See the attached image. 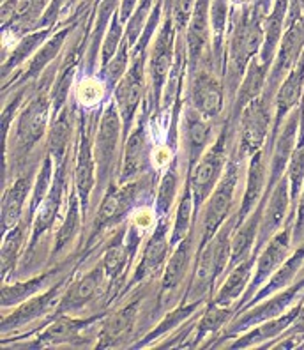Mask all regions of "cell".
<instances>
[{
  "label": "cell",
  "instance_id": "ab89813d",
  "mask_svg": "<svg viewBox=\"0 0 304 350\" xmlns=\"http://www.w3.org/2000/svg\"><path fill=\"white\" fill-rule=\"evenodd\" d=\"M288 5H290V0H275V4H273L266 20H264V44H262L258 59L269 68L273 66L276 51H278L279 43H281L283 32H285V27H287Z\"/></svg>",
  "mask_w": 304,
  "mask_h": 350
},
{
  "label": "cell",
  "instance_id": "7402d4cb",
  "mask_svg": "<svg viewBox=\"0 0 304 350\" xmlns=\"http://www.w3.org/2000/svg\"><path fill=\"white\" fill-rule=\"evenodd\" d=\"M85 214H83L82 200L78 197V191L71 184L68 193V200H66L64 213L60 216L59 228L53 234L52 250H50V258H48V265H55L59 262L66 260L68 256H71V250L73 244L82 237L83 223H85ZM46 265V267H48Z\"/></svg>",
  "mask_w": 304,
  "mask_h": 350
},
{
  "label": "cell",
  "instance_id": "44dd1931",
  "mask_svg": "<svg viewBox=\"0 0 304 350\" xmlns=\"http://www.w3.org/2000/svg\"><path fill=\"white\" fill-rule=\"evenodd\" d=\"M210 4H212V0H197V8H195L193 16L189 20V25L184 32L186 53H188V77L193 75L202 66H212L215 68V62H212Z\"/></svg>",
  "mask_w": 304,
  "mask_h": 350
},
{
  "label": "cell",
  "instance_id": "ee69618b",
  "mask_svg": "<svg viewBox=\"0 0 304 350\" xmlns=\"http://www.w3.org/2000/svg\"><path fill=\"white\" fill-rule=\"evenodd\" d=\"M126 36V23L120 20L119 13L113 16V20L108 25L107 34L103 38V44H101V66L99 68H103L105 64H108L113 55L117 53V50L120 48L122 41H124Z\"/></svg>",
  "mask_w": 304,
  "mask_h": 350
},
{
  "label": "cell",
  "instance_id": "2e32d148",
  "mask_svg": "<svg viewBox=\"0 0 304 350\" xmlns=\"http://www.w3.org/2000/svg\"><path fill=\"white\" fill-rule=\"evenodd\" d=\"M147 59H149V50L133 51L128 73L120 78L111 94V99L115 101L117 110L122 119V126H124V140L137 122L138 113L147 99V90H149Z\"/></svg>",
  "mask_w": 304,
  "mask_h": 350
},
{
  "label": "cell",
  "instance_id": "74e56055",
  "mask_svg": "<svg viewBox=\"0 0 304 350\" xmlns=\"http://www.w3.org/2000/svg\"><path fill=\"white\" fill-rule=\"evenodd\" d=\"M266 202L267 193L266 197L262 198L260 204L257 205V209L253 211L240 225L236 226V230L232 234V258L228 269H232V267L239 264V262L246 260V258H249L251 255H255V246H257L258 241L262 214H264Z\"/></svg>",
  "mask_w": 304,
  "mask_h": 350
},
{
  "label": "cell",
  "instance_id": "52a82bcc",
  "mask_svg": "<svg viewBox=\"0 0 304 350\" xmlns=\"http://www.w3.org/2000/svg\"><path fill=\"white\" fill-rule=\"evenodd\" d=\"M122 149H124V126L115 101L111 99L101 111L94 133V158L98 168V188L94 198L98 197V200L105 189L113 180H117L120 161H122Z\"/></svg>",
  "mask_w": 304,
  "mask_h": 350
},
{
  "label": "cell",
  "instance_id": "4fadbf2b",
  "mask_svg": "<svg viewBox=\"0 0 304 350\" xmlns=\"http://www.w3.org/2000/svg\"><path fill=\"white\" fill-rule=\"evenodd\" d=\"M170 230L171 218H159L154 232L150 234L146 244L141 246L140 255H138L133 269H131V274H129L128 282H126L124 292L120 295V299L140 285H143V283L159 282V278H161L165 267H167L168 258L174 252L170 243Z\"/></svg>",
  "mask_w": 304,
  "mask_h": 350
},
{
  "label": "cell",
  "instance_id": "5bb4252c",
  "mask_svg": "<svg viewBox=\"0 0 304 350\" xmlns=\"http://www.w3.org/2000/svg\"><path fill=\"white\" fill-rule=\"evenodd\" d=\"M89 9H85L82 14L71 16L68 18L66 22H62V25H60L59 29H57L55 32L46 39V43L36 51L34 57H32V59H30L16 75H13L8 81L2 83V96L8 94L9 90H13L16 89V87H22V85H34L36 89V83L39 81V78L43 77L48 69L52 68V64H55L57 60L62 57L66 46H68L69 38L73 36L78 22L82 20V16L89 11Z\"/></svg>",
  "mask_w": 304,
  "mask_h": 350
},
{
  "label": "cell",
  "instance_id": "7a4b0ae2",
  "mask_svg": "<svg viewBox=\"0 0 304 350\" xmlns=\"http://www.w3.org/2000/svg\"><path fill=\"white\" fill-rule=\"evenodd\" d=\"M158 179V174L150 172L140 179L124 184L113 180L99 198L80 252L94 253L105 237L128 221L129 214L133 213L137 205L154 200Z\"/></svg>",
  "mask_w": 304,
  "mask_h": 350
},
{
  "label": "cell",
  "instance_id": "1f68e13d",
  "mask_svg": "<svg viewBox=\"0 0 304 350\" xmlns=\"http://www.w3.org/2000/svg\"><path fill=\"white\" fill-rule=\"evenodd\" d=\"M207 303H209V301H189V303L188 301H180L179 304H176V306L170 308L168 312L163 313V317L159 319L158 324L152 325V327L135 343L133 349L154 347L156 343H159L161 338H167L168 334L177 331L180 325H184L186 322L191 321L198 312H202V308L206 306Z\"/></svg>",
  "mask_w": 304,
  "mask_h": 350
},
{
  "label": "cell",
  "instance_id": "5b68a950",
  "mask_svg": "<svg viewBox=\"0 0 304 350\" xmlns=\"http://www.w3.org/2000/svg\"><path fill=\"white\" fill-rule=\"evenodd\" d=\"M108 310L94 315H53L44 325L23 336L2 340L8 349H59V347H96L99 322Z\"/></svg>",
  "mask_w": 304,
  "mask_h": 350
},
{
  "label": "cell",
  "instance_id": "603a6c76",
  "mask_svg": "<svg viewBox=\"0 0 304 350\" xmlns=\"http://www.w3.org/2000/svg\"><path fill=\"white\" fill-rule=\"evenodd\" d=\"M296 216L294 204H292L290 195V184H288L287 175L276 184L275 188L267 193V202L264 207L260 221V232H258V241L255 246V255H258L264 246L269 243V239L276 232H279L283 226L287 225L290 218Z\"/></svg>",
  "mask_w": 304,
  "mask_h": 350
},
{
  "label": "cell",
  "instance_id": "8992f818",
  "mask_svg": "<svg viewBox=\"0 0 304 350\" xmlns=\"http://www.w3.org/2000/svg\"><path fill=\"white\" fill-rule=\"evenodd\" d=\"M245 170L246 163L239 161L232 154L227 170L221 175V179L216 184V188L212 189L206 204L202 205L197 216L195 228L198 234V248L206 246L215 237L216 232L221 228L223 223L239 209L237 198L240 195V184H243V172Z\"/></svg>",
  "mask_w": 304,
  "mask_h": 350
},
{
  "label": "cell",
  "instance_id": "b9f144b4",
  "mask_svg": "<svg viewBox=\"0 0 304 350\" xmlns=\"http://www.w3.org/2000/svg\"><path fill=\"white\" fill-rule=\"evenodd\" d=\"M53 179H55V163L50 154L44 152V158L41 161L38 168V174H36L34 188H32V195H30V204L27 213L30 216H34V213L38 211V207L41 205V202L46 198L48 191L52 189Z\"/></svg>",
  "mask_w": 304,
  "mask_h": 350
},
{
  "label": "cell",
  "instance_id": "e0dca14e",
  "mask_svg": "<svg viewBox=\"0 0 304 350\" xmlns=\"http://www.w3.org/2000/svg\"><path fill=\"white\" fill-rule=\"evenodd\" d=\"M184 99L207 119L218 124L225 122L228 111L227 90L221 75L212 66H202L193 75H189Z\"/></svg>",
  "mask_w": 304,
  "mask_h": 350
},
{
  "label": "cell",
  "instance_id": "7bdbcfd3",
  "mask_svg": "<svg viewBox=\"0 0 304 350\" xmlns=\"http://www.w3.org/2000/svg\"><path fill=\"white\" fill-rule=\"evenodd\" d=\"M131 55H133V48H131V44L128 43V39L124 36V41H122L120 48L113 55V59L108 64H105L103 68H99V73L103 75V78L107 80L108 87L111 89V94H113V89L120 81V78L128 73L129 64H131Z\"/></svg>",
  "mask_w": 304,
  "mask_h": 350
},
{
  "label": "cell",
  "instance_id": "ac0fdd59",
  "mask_svg": "<svg viewBox=\"0 0 304 350\" xmlns=\"http://www.w3.org/2000/svg\"><path fill=\"white\" fill-rule=\"evenodd\" d=\"M150 116H152V111L147 107V103H143L137 122L124 140L117 183L124 184L129 180H137L150 172H154L152 163H150V152H152V140H150L149 133Z\"/></svg>",
  "mask_w": 304,
  "mask_h": 350
},
{
  "label": "cell",
  "instance_id": "60d3db41",
  "mask_svg": "<svg viewBox=\"0 0 304 350\" xmlns=\"http://www.w3.org/2000/svg\"><path fill=\"white\" fill-rule=\"evenodd\" d=\"M197 223V209H195L193 193L189 188L188 180L184 183V188L177 200L174 216H171V230H170V243L171 248H176L182 239H186L191 232L195 230Z\"/></svg>",
  "mask_w": 304,
  "mask_h": 350
},
{
  "label": "cell",
  "instance_id": "d4e9b609",
  "mask_svg": "<svg viewBox=\"0 0 304 350\" xmlns=\"http://www.w3.org/2000/svg\"><path fill=\"white\" fill-rule=\"evenodd\" d=\"M36 174H38V168H30V170L22 172V174H18L16 177L5 183L4 195H2V207H0L2 234L16 226L27 214L30 195H32V188H34Z\"/></svg>",
  "mask_w": 304,
  "mask_h": 350
},
{
  "label": "cell",
  "instance_id": "ffe728a7",
  "mask_svg": "<svg viewBox=\"0 0 304 350\" xmlns=\"http://www.w3.org/2000/svg\"><path fill=\"white\" fill-rule=\"evenodd\" d=\"M294 248H296L294 218H290L287 225L283 226L279 232H276L269 239V243L258 252L257 262H255V271H253V278L251 282H249L248 291L243 295V299L239 301V312L255 297V294L260 291L262 286L266 285L267 280L281 267V264L290 256Z\"/></svg>",
  "mask_w": 304,
  "mask_h": 350
},
{
  "label": "cell",
  "instance_id": "f546056e",
  "mask_svg": "<svg viewBox=\"0 0 304 350\" xmlns=\"http://www.w3.org/2000/svg\"><path fill=\"white\" fill-rule=\"evenodd\" d=\"M304 99V53L292 69L287 78L281 81L275 94L273 101V111H275V122H273V131H271L269 144L276 138V135L281 129L283 122L288 119L292 111L301 107Z\"/></svg>",
  "mask_w": 304,
  "mask_h": 350
},
{
  "label": "cell",
  "instance_id": "30bf717a",
  "mask_svg": "<svg viewBox=\"0 0 304 350\" xmlns=\"http://www.w3.org/2000/svg\"><path fill=\"white\" fill-rule=\"evenodd\" d=\"M273 101L275 98L264 92L260 98L249 103L248 107L240 111L236 122V142L232 150V154L239 161L248 163L253 154L269 146L273 122H275Z\"/></svg>",
  "mask_w": 304,
  "mask_h": 350
},
{
  "label": "cell",
  "instance_id": "9a60e30c",
  "mask_svg": "<svg viewBox=\"0 0 304 350\" xmlns=\"http://www.w3.org/2000/svg\"><path fill=\"white\" fill-rule=\"evenodd\" d=\"M198 250V234L195 228L186 239L177 244L170 258L167 262L163 274L158 282V308L159 312H168L170 308L179 304L182 301L180 291L182 286L188 285L186 280H189V274L193 271L195 258H197Z\"/></svg>",
  "mask_w": 304,
  "mask_h": 350
},
{
  "label": "cell",
  "instance_id": "4316f807",
  "mask_svg": "<svg viewBox=\"0 0 304 350\" xmlns=\"http://www.w3.org/2000/svg\"><path fill=\"white\" fill-rule=\"evenodd\" d=\"M301 126V107L292 111L288 119L283 122L281 129L276 138L269 144V183H267V193L275 188L276 184L285 177L290 163L292 152L296 149L297 137H299Z\"/></svg>",
  "mask_w": 304,
  "mask_h": 350
},
{
  "label": "cell",
  "instance_id": "d6986e66",
  "mask_svg": "<svg viewBox=\"0 0 304 350\" xmlns=\"http://www.w3.org/2000/svg\"><path fill=\"white\" fill-rule=\"evenodd\" d=\"M219 128L221 124L202 116L200 111L195 110L184 99L179 122V146L180 161H182L186 174L197 165L198 159L216 140Z\"/></svg>",
  "mask_w": 304,
  "mask_h": 350
},
{
  "label": "cell",
  "instance_id": "6da1fadb",
  "mask_svg": "<svg viewBox=\"0 0 304 350\" xmlns=\"http://www.w3.org/2000/svg\"><path fill=\"white\" fill-rule=\"evenodd\" d=\"M60 59L36 83V92L27 99L5 140V183L30 168H39L44 158L41 152L53 119L52 85L59 73Z\"/></svg>",
  "mask_w": 304,
  "mask_h": 350
},
{
  "label": "cell",
  "instance_id": "f1b7e54d",
  "mask_svg": "<svg viewBox=\"0 0 304 350\" xmlns=\"http://www.w3.org/2000/svg\"><path fill=\"white\" fill-rule=\"evenodd\" d=\"M237 313H239L237 304L221 306V304L209 301L206 306L202 308V312L198 313L195 331L191 333L188 342H186L184 349H198V347L207 349L210 342L215 338H218L225 331V327L236 319Z\"/></svg>",
  "mask_w": 304,
  "mask_h": 350
},
{
  "label": "cell",
  "instance_id": "d6a6232c",
  "mask_svg": "<svg viewBox=\"0 0 304 350\" xmlns=\"http://www.w3.org/2000/svg\"><path fill=\"white\" fill-rule=\"evenodd\" d=\"M30 228H32V216L29 213L22 218V221L8 230L2 237V246H0V276L2 282H9L13 274L16 273L18 265L22 262L23 253L27 250L30 237Z\"/></svg>",
  "mask_w": 304,
  "mask_h": 350
},
{
  "label": "cell",
  "instance_id": "3957f363",
  "mask_svg": "<svg viewBox=\"0 0 304 350\" xmlns=\"http://www.w3.org/2000/svg\"><path fill=\"white\" fill-rule=\"evenodd\" d=\"M266 16L267 14L257 4H251L239 11H232L221 71L223 83L227 90L228 108L236 99L237 90L243 83L249 64L255 57L260 55Z\"/></svg>",
  "mask_w": 304,
  "mask_h": 350
},
{
  "label": "cell",
  "instance_id": "277c9868",
  "mask_svg": "<svg viewBox=\"0 0 304 350\" xmlns=\"http://www.w3.org/2000/svg\"><path fill=\"white\" fill-rule=\"evenodd\" d=\"M158 282H149L129 292L108 310L103 321L99 322L96 349H122L133 347L140 340L141 324L147 321L149 312H159Z\"/></svg>",
  "mask_w": 304,
  "mask_h": 350
},
{
  "label": "cell",
  "instance_id": "f6af8a7d",
  "mask_svg": "<svg viewBox=\"0 0 304 350\" xmlns=\"http://www.w3.org/2000/svg\"><path fill=\"white\" fill-rule=\"evenodd\" d=\"M195 8H197V0H171V5L167 13H170L174 18L177 36H184Z\"/></svg>",
  "mask_w": 304,
  "mask_h": 350
},
{
  "label": "cell",
  "instance_id": "8d00e7d4",
  "mask_svg": "<svg viewBox=\"0 0 304 350\" xmlns=\"http://www.w3.org/2000/svg\"><path fill=\"white\" fill-rule=\"evenodd\" d=\"M60 25H62V23H60ZM59 27H55V29L32 30V32H29V34L22 36V38L18 39L16 44H14V46L5 53L4 59H2V83L8 81L13 75H16L18 71L34 57L36 51L46 43V39L50 38Z\"/></svg>",
  "mask_w": 304,
  "mask_h": 350
},
{
  "label": "cell",
  "instance_id": "e575fe53",
  "mask_svg": "<svg viewBox=\"0 0 304 350\" xmlns=\"http://www.w3.org/2000/svg\"><path fill=\"white\" fill-rule=\"evenodd\" d=\"M255 262H257V255H251L249 258L239 262L232 269H228V273L225 274V278H223L209 301L221 304V306H232V304L239 306V301L243 299V295L246 294L249 282H251Z\"/></svg>",
  "mask_w": 304,
  "mask_h": 350
},
{
  "label": "cell",
  "instance_id": "8fae6325",
  "mask_svg": "<svg viewBox=\"0 0 304 350\" xmlns=\"http://www.w3.org/2000/svg\"><path fill=\"white\" fill-rule=\"evenodd\" d=\"M82 269V267H80ZM78 269L74 276L66 285L64 294L60 297L55 315H82L83 312L99 304L103 310L107 308V295L110 291L105 267L99 256L87 271Z\"/></svg>",
  "mask_w": 304,
  "mask_h": 350
},
{
  "label": "cell",
  "instance_id": "c3c4849f",
  "mask_svg": "<svg viewBox=\"0 0 304 350\" xmlns=\"http://www.w3.org/2000/svg\"><path fill=\"white\" fill-rule=\"evenodd\" d=\"M255 4H257L258 8H260L262 11L267 14L271 11V8H273V4H275V0H257Z\"/></svg>",
  "mask_w": 304,
  "mask_h": 350
},
{
  "label": "cell",
  "instance_id": "83f0119b",
  "mask_svg": "<svg viewBox=\"0 0 304 350\" xmlns=\"http://www.w3.org/2000/svg\"><path fill=\"white\" fill-rule=\"evenodd\" d=\"M303 306L304 297L296 304V306H292L288 312L283 313V315L262 322V324L248 329L246 333L234 338V340L227 345V349H266V347L271 345L275 340H278L287 329L292 327V324L299 319Z\"/></svg>",
  "mask_w": 304,
  "mask_h": 350
},
{
  "label": "cell",
  "instance_id": "7c38bea8",
  "mask_svg": "<svg viewBox=\"0 0 304 350\" xmlns=\"http://www.w3.org/2000/svg\"><path fill=\"white\" fill-rule=\"evenodd\" d=\"M71 278L60 280L59 283H55V285L46 288L41 294L23 301L22 304H18V306L11 308V310L2 312V321H0V333H2V338H5V340L11 336L16 338L18 334L25 333L29 325L39 324L38 327H41V325L46 324L55 315L60 297L64 294L66 285H68ZM36 329H32V331H36Z\"/></svg>",
  "mask_w": 304,
  "mask_h": 350
},
{
  "label": "cell",
  "instance_id": "9c48e42d",
  "mask_svg": "<svg viewBox=\"0 0 304 350\" xmlns=\"http://www.w3.org/2000/svg\"><path fill=\"white\" fill-rule=\"evenodd\" d=\"M177 53V30L174 18L170 13H165V20L159 27L149 46V59H147V107L152 116L161 111L163 107V94L167 89L171 68L176 64Z\"/></svg>",
  "mask_w": 304,
  "mask_h": 350
},
{
  "label": "cell",
  "instance_id": "cb8c5ba5",
  "mask_svg": "<svg viewBox=\"0 0 304 350\" xmlns=\"http://www.w3.org/2000/svg\"><path fill=\"white\" fill-rule=\"evenodd\" d=\"M77 131L78 110L73 101H69L57 116H53L52 124L48 129L46 142H44V152L52 156L55 168L62 167L73 159Z\"/></svg>",
  "mask_w": 304,
  "mask_h": 350
},
{
  "label": "cell",
  "instance_id": "4dcf8cb0",
  "mask_svg": "<svg viewBox=\"0 0 304 350\" xmlns=\"http://www.w3.org/2000/svg\"><path fill=\"white\" fill-rule=\"evenodd\" d=\"M71 101L82 113L103 111L111 101V89L99 71H80L73 87Z\"/></svg>",
  "mask_w": 304,
  "mask_h": 350
},
{
  "label": "cell",
  "instance_id": "836d02e7",
  "mask_svg": "<svg viewBox=\"0 0 304 350\" xmlns=\"http://www.w3.org/2000/svg\"><path fill=\"white\" fill-rule=\"evenodd\" d=\"M269 71H271L269 66L264 64L258 57L253 59L248 71H246L245 78H243V83H240L239 90H237L236 99H234V103L230 105L227 117H225V119L234 126V128H236V122L237 119H239L240 111L245 110L249 103L255 101V99L260 98V96L266 92Z\"/></svg>",
  "mask_w": 304,
  "mask_h": 350
},
{
  "label": "cell",
  "instance_id": "ba28073f",
  "mask_svg": "<svg viewBox=\"0 0 304 350\" xmlns=\"http://www.w3.org/2000/svg\"><path fill=\"white\" fill-rule=\"evenodd\" d=\"M234 142H236V128L225 119V122L219 128L216 140L210 144L209 149L204 152L198 163L186 175L191 193H193L195 209L197 216L200 213L202 205L206 204L216 184L219 183L221 175L227 170V165L232 158L234 150Z\"/></svg>",
  "mask_w": 304,
  "mask_h": 350
},
{
  "label": "cell",
  "instance_id": "f35d334b",
  "mask_svg": "<svg viewBox=\"0 0 304 350\" xmlns=\"http://www.w3.org/2000/svg\"><path fill=\"white\" fill-rule=\"evenodd\" d=\"M303 273H304V241H301L299 244H296V248H294V252L290 253V256H288L287 260L283 262L281 267H279V269L276 271L269 280H267L266 285L262 286L260 291L255 294V297H253L245 308L253 306V304H257L258 301L267 299V297H271V295L276 294V292L287 288V286H290ZM245 308H243V310H245Z\"/></svg>",
  "mask_w": 304,
  "mask_h": 350
},
{
  "label": "cell",
  "instance_id": "484cf974",
  "mask_svg": "<svg viewBox=\"0 0 304 350\" xmlns=\"http://www.w3.org/2000/svg\"><path fill=\"white\" fill-rule=\"evenodd\" d=\"M267 183H269V146L253 154L246 163L245 189H243L239 209H237L239 225L257 209L262 198L266 197Z\"/></svg>",
  "mask_w": 304,
  "mask_h": 350
},
{
  "label": "cell",
  "instance_id": "681fc988",
  "mask_svg": "<svg viewBox=\"0 0 304 350\" xmlns=\"http://www.w3.org/2000/svg\"><path fill=\"white\" fill-rule=\"evenodd\" d=\"M165 4H167V11H168V9H170V5H171V0H165Z\"/></svg>",
  "mask_w": 304,
  "mask_h": 350
},
{
  "label": "cell",
  "instance_id": "d590c367",
  "mask_svg": "<svg viewBox=\"0 0 304 350\" xmlns=\"http://www.w3.org/2000/svg\"><path fill=\"white\" fill-rule=\"evenodd\" d=\"M186 175L188 174L182 167L180 158L159 175L154 193V209L158 218H171V211L176 209L177 200L184 188Z\"/></svg>",
  "mask_w": 304,
  "mask_h": 350
},
{
  "label": "cell",
  "instance_id": "bcb514c9",
  "mask_svg": "<svg viewBox=\"0 0 304 350\" xmlns=\"http://www.w3.org/2000/svg\"><path fill=\"white\" fill-rule=\"evenodd\" d=\"M87 2H89V0H68V2H66L64 22L68 20V18L77 16V14L82 13L83 9L87 8Z\"/></svg>",
  "mask_w": 304,
  "mask_h": 350
},
{
  "label": "cell",
  "instance_id": "7dc6e473",
  "mask_svg": "<svg viewBox=\"0 0 304 350\" xmlns=\"http://www.w3.org/2000/svg\"><path fill=\"white\" fill-rule=\"evenodd\" d=\"M138 2H140V0H122V2H120L119 16L122 22L128 23V20L131 18V14L135 13V9H137Z\"/></svg>",
  "mask_w": 304,
  "mask_h": 350
}]
</instances>
